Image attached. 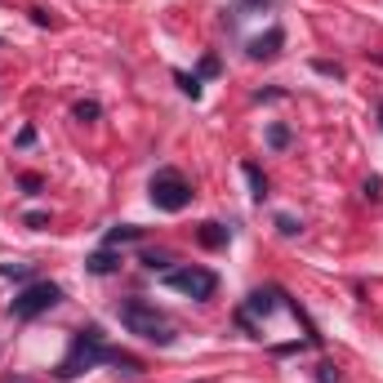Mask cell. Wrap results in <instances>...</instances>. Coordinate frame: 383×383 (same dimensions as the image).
I'll return each instance as SVG.
<instances>
[{
    "instance_id": "cell-1",
    "label": "cell",
    "mask_w": 383,
    "mask_h": 383,
    "mask_svg": "<svg viewBox=\"0 0 383 383\" xmlns=\"http://www.w3.org/2000/svg\"><path fill=\"white\" fill-rule=\"evenodd\" d=\"M94 366H116V370H125V375H143V361H138L134 352L107 348L98 325H85V330L72 339V352L58 361L54 379H76V375H85V370H94Z\"/></svg>"
},
{
    "instance_id": "cell-2",
    "label": "cell",
    "mask_w": 383,
    "mask_h": 383,
    "mask_svg": "<svg viewBox=\"0 0 383 383\" xmlns=\"http://www.w3.org/2000/svg\"><path fill=\"white\" fill-rule=\"evenodd\" d=\"M116 316H120V325H125L129 334L156 343V348H174V339H179L174 325H170V316L156 312V307L143 303V298H125V303H116Z\"/></svg>"
},
{
    "instance_id": "cell-3",
    "label": "cell",
    "mask_w": 383,
    "mask_h": 383,
    "mask_svg": "<svg viewBox=\"0 0 383 383\" xmlns=\"http://www.w3.org/2000/svg\"><path fill=\"white\" fill-rule=\"evenodd\" d=\"M147 196H152V205L156 210H165V214H183L192 205V183L183 179L179 170H156L152 174V183H147Z\"/></svg>"
},
{
    "instance_id": "cell-4",
    "label": "cell",
    "mask_w": 383,
    "mask_h": 383,
    "mask_svg": "<svg viewBox=\"0 0 383 383\" xmlns=\"http://www.w3.org/2000/svg\"><path fill=\"white\" fill-rule=\"evenodd\" d=\"M63 298V289L54 285V281H36V285H27L23 294H14V303L5 307L14 321H32V316H41V312H50L54 303Z\"/></svg>"
},
{
    "instance_id": "cell-5",
    "label": "cell",
    "mask_w": 383,
    "mask_h": 383,
    "mask_svg": "<svg viewBox=\"0 0 383 383\" xmlns=\"http://www.w3.org/2000/svg\"><path fill=\"white\" fill-rule=\"evenodd\" d=\"M165 285L196 298V303H205V298H214V289H219V276H214L210 267H174V272H165Z\"/></svg>"
},
{
    "instance_id": "cell-6",
    "label": "cell",
    "mask_w": 383,
    "mask_h": 383,
    "mask_svg": "<svg viewBox=\"0 0 383 383\" xmlns=\"http://www.w3.org/2000/svg\"><path fill=\"white\" fill-rule=\"evenodd\" d=\"M281 45H285V32L281 27H267L263 36H254V41L245 45V54L254 63H267V58H276V54H281Z\"/></svg>"
},
{
    "instance_id": "cell-7",
    "label": "cell",
    "mask_w": 383,
    "mask_h": 383,
    "mask_svg": "<svg viewBox=\"0 0 383 383\" xmlns=\"http://www.w3.org/2000/svg\"><path fill=\"white\" fill-rule=\"evenodd\" d=\"M196 241H201L205 250H223L232 241V228H223V223H201V228H196Z\"/></svg>"
},
{
    "instance_id": "cell-8",
    "label": "cell",
    "mask_w": 383,
    "mask_h": 383,
    "mask_svg": "<svg viewBox=\"0 0 383 383\" xmlns=\"http://www.w3.org/2000/svg\"><path fill=\"white\" fill-rule=\"evenodd\" d=\"M85 267H89L94 276H111V272L120 267V254H111V245H107V250H98V254H89Z\"/></svg>"
},
{
    "instance_id": "cell-9",
    "label": "cell",
    "mask_w": 383,
    "mask_h": 383,
    "mask_svg": "<svg viewBox=\"0 0 383 383\" xmlns=\"http://www.w3.org/2000/svg\"><path fill=\"white\" fill-rule=\"evenodd\" d=\"M263 138H267V147H272V152H285V147L294 143V129H289L285 120H272V125H267V134H263Z\"/></svg>"
},
{
    "instance_id": "cell-10",
    "label": "cell",
    "mask_w": 383,
    "mask_h": 383,
    "mask_svg": "<svg viewBox=\"0 0 383 383\" xmlns=\"http://www.w3.org/2000/svg\"><path fill=\"white\" fill-rule=\"evenodd\" d=\"M241 174L250 179V196H254V201H267V174L259 170L254 161H245V165H241Z\"/></svg>"
},
{
    "instance_id": "cell-11",
    "label": "cell",
    "mask_w": 383,
    "mask_h": 383,
    "mask_svg": "<svg viewBox=\"0 0 383 383\" xmlns=\"http://www.w3.org/2000/svg\"><path fill=\"white\" fill-rule=\"evenodd\" d=\"M138 263H143L147 272H170L174 254H170V250H143V259H138Z\"/></svg>"
},
{
    "instance_id": "cell-12",
    "label": "cell",
    "mask_w": 383,
    "mask_h": 383,
    "mask_svg": "<svg viewBox=\"0 0 383 383\" xmlns=\"http://www.w3.org/2000/svg\"><path fill=\"white\" fill-rule=\"evenodd\" d=\"M125 241H143V228H134V223H116V228L107 232V245H125Z\"/></svg>"
},
{
    "instance_id": "cell-13",
    "label": "cell",
    "mask_w": 383,
    "mask_h": 383,
    "mask_svg": "<svg viewBox=\"0 0 383 383\" xmlns=\"http://www.w3.org/2000/svg\"><path fill=\"white\" fill-rule=\"evenodd\" d=\"M174 85H179V89H183V94H188L192 102L201 98V76H196V72H192V76H188V72H174Z\"/></svg>"
},
{
    "instance_id": "cell-14",
    "label": "cell",
    "mask_w": 383,
    "mask_h": 383,
    "mask_svg": "<svg viewBox=\"0 0 383 383\" xmlns=\"http://www.w3.org/2000/svg\"><path fill=\"white\" fill-rule=\"evenodd\" d=\"M0 276H9V281H32L36 267L32 263H0Z\"/></svg>"
},
{
    "instance_id": "cell-15",
    "label": "cell",
    "mask_w": 383,
    "mask_h": 383,
    "mask_svg": "<svg viewBox=\"0 0 383 383\" xmlns=\"http://www.w3.org/2000/svg\"><path fill=\"white\" fill-rule=\"evenodd\" d=\"M312 72L316 76H330V80H343L348 72H343V63H330V58H312Z\"/></svg>"
},
{
    "instance_id": "cell-16",
    "label": "cell",
    "mask_w": 383,
    "mask_h": 383,
    "mask_svg": "<svg viewBox=\"0 0 383 383\" xmlns=\"http://www.w3.org/2000/svg\"><path fill=\"white\" fill-rule=\"evenodd\" d=\"M72 116H76V120H98V116H102V107H98L94 98H80L76 107H72Z\"/></svg>"
},
{
    "instance_id": "cell-17",
    "label": "cell",
    "mask_w": 383,
    "mask_h": 383,
    "mask_svg": "<svg viewBox=\"0 0 383 383\" xmlns=\"http://www.w3.org/2000/svg\"><path fill=\"white\" fill-rule=\"evenodd\" d=\"M276 232H281V237H298V232H303V223H298L294 214H276Z\"/></svg>"
},
{
    "instance_id": "cell-18",
    "label": "cell",
    "mask_w": 383,
    "mask_h": 383,
    "mask_svg": "<svg viewBox=\"0 0 383 383\" xmlns=\"http://www.w3.org/2000/svg\"><path fill=\"white\" fill-rule=\"evenodd\" d=\"M316 383H343L339 366H334V361H321V366H316Z\"/></svg>"
},
{
    "instance_id": "cell-19",
    "label": "cell",
    "mask_w": 383,
    "mask_h": 383,
    "mask_svg": "<svg viewBox=\"0 0 383 383\" xmlns=\"http://www.w3.org/2000/svg\"><path fill=\"white\" fill-rule=\"evenodd\" d=\"M18 188H23L27 196H41V192H45V179H41V174H23V179H18Z\"/></svg>"
},
{
    "instance_id": "cell-20",
    "label": "cell",
    "mask_w": 383,
    "mask_h": 383,
    "mask_svg": "<svg viewBox=\"0 0 383 383\" xmlns=\"http://www.w3.org/2000/svg\"><path fill=\"white\" fill-rule=\"evenodd\" d=\"M219 72H223V63L214 58V54H205V58H201V67H196V76H210V80H214Z\"/></svg>"
},
{
    "instance_id": "cell-21",
    "label": "cell",
    "mask_w": 383,
    "mask_h": 383,
    "mask_svg": "<svg viewBox=\"0 0 383 383\" xmlns=\"http://www.w3.org/2000/svg\"><path fill=\"white\" fill-rule=\"evenodd\" d=\"M276 0H237V9H245V14H263V9H272Z\"/></svg>"
},
{
    "instance_id": "cell-22",
    "label": "cell",
    "mask_w": 383,
    "mask_h": 383,
    "mask_svg": "<svg viewBox=\"0 0 383 383\" xmlns=\"http://www.w3.org/2000/svg\"><path fill=\"white\" fill-rule=\"evenodd\" d=\"M23 223L41 232V228H50V214H45V210H32V214H23Z\"/></svg>"
},
{
    "instance_id": "cell-23",
    "label": "cell",
    "mask_w": 383,
    "mask_h": 383,
    "mask_svg": "<svg viewBox=\"0 0 383 383\" xmlns=\"http://www.w3.org/2000/svg\"><path fill=\"white\" fill-rule=\"evenodd\" d=\"M366 201H383V179H366Z\"/></svg>"
},
{
    "instance_id": "cell-24",
    "label": "cell",
    "mask_w": 383,
    "mask_h": 383,
    "mask_svg": "<svg viewBox=\"0 0 383 383\" xmlns=\"http://www.w3.org/2000/svg\"><path fill=\"white\" fill-rule=\"evenodd\" d=\"M14 143H18V147H32V143H36V129H32V125H23V129H18V138H14Z\"/></svg>"
},
{
    "instance_id": "cell-25",
    "label": "cell",
    "mask_w": 383,
    "mask_h": 383,
    "mask_svg": "<svg viewBox=\"0 0 383 383\" xmlns=\"http://www.w3.org/2000/svg\"><path fill=\"white\" fill-rule=\"evenodd\" d=\"M27 14H32V23H36V27H54V18L45 14V9H27Z\"/></svg>"
},
{
    "instance_id": "cell-26",
    "label": "cell",
    "mask_w": 383,
    "mask_h": 383,
    "mask_svg": "<svg viewBox=\"0 0 383 383\" xmlns=\"http://www.w3.org/2000/svg\"><path fill=\"white\" fill-rule=\"evenodd\" d=\"M0 383H32V379H0Z\"/></svg>"
},
{
    "instance_id": "cell-27",
    "label": "cell",
    "mask_w": 383,
    "mask_h": 383,
    "mask_svg": "<svg viewBox=\"0 0 383 383\" xmlns=\"http://www.w3.org/2000/svg\"><path fill=\"white\" fill-rule=\"evenodd\" d=\"M379 129H383V102H379Z\"/></svg>"
}]
</instances>
